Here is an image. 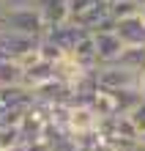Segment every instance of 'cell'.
Segmentation results:
<instances>
[{
    "label": "cell",
    "instance_id": "cell-1",
    "mask_svg": "<svg viewBox=\"0 0 145 151\" xmlns=\"http://www.w3.org/2000/svg\"><path fill=\"white\" fill-rule=\"evenodd\" d=\"M0 30H11V33L41 39L44 30H47V25L41 22V17H39V11H36L33 6H22V8H6Z\"/></svg>",
    "mask_w": 145,
    "mask_h": 151
},
{
    "label": "cell",
    "instance_id": "cell-2",
    "mask_svg": "<svg viewBox=\"0 0 145 151\" xmlns=\"http://www.w3.org/2000/svg\"><path fill=\"white\" fill-rule=\"evenodd\" d=\"M85 28H79L77 22H71V19H66V22H60V25H52V28H47L44 30V39L47 41H52L55 47L63 52V55H71V50L77 47V41L85 36Z\"/></svg>",
    "mask_w": 145,
    "mask_h": 151
},
{
    "label": "cell",
    "instance_id": "cell-3",
    "mask_svg": "<svg viewBox=\"0 0 145 151\" xmlns=\"http://www.w3.org/2000/svg\"><path fill=\"white\" fill-rule=\"evenodd\" d=\"M36 47H39V39H33V36H22V33H11V30H0V52H3L6 58L16 60V63H19L25 55L36 52Z\"/></svg>",
    "mask_w": 145,
    "mask_h": 151
},
{
    "label": "cell",
    "instance_id": "cell-4",
    "mask_svg": "<svg viewBox=\"0 0 145 151\" xmlns=\"http://www.w3.org/2000/svg\"><path fill=\"white\" fill-rule=\"evenodd\" d=\"M99 129V115L90 104H69L66 113V135H82Z\"/></svg>",
    "mask_w": 145,
    "mask_h": 151
},
{
    "label": "cell",
    "instance_id": "cell-5",
    "mask_svg": "<svg viewBox=\"0 0 145 151\" xmlns=\"http://www.w3.org/2000/svg\"><path fill=\"white\" fill-rule=\"evenodd\" d=\"M90 36H93V47H96V63L99 66L115 63L118 55H121V50H123V44L115 36V30H110V33H90Z\"/></svg>",
    "mask_w": 145,
    "mask_h": 151
},
{
    "label": "cell",
    "instance_id": "cell-6",
    "mask_svg": "<svg viewBox=\"0 0 145 151\" xmlns=\"http://www.w3.org/2000/svg\"><path fill=\"white\" fill-rule=\"evenodd\" d=\"M115 36L123 47H145V25L137 19V14L115 22Z\"/></svg>",
    "mask_w": 145,
    "mask_h": 151
},
{
    "label": "cell",
    "instance_id": "cell-7",
    "mask_svg": "<svg viewBox=\"0 0 145 151\" xmlns=\"http://www.w3.org/2000/svg\"><path fill=\"white\" fill-rule=\"evenodd\" d=\"M33 8L39 11L41 22L52 28V25H60L69 19V8H66V0H33Z\"/></svg>",
    "mask_w": 145,
    "mask_h": 151
},
{
    "label": "cell",
    "instance_id": "cell-8",
    "mask_svg": "<svg viewBox=\"0 0 145 151\" xmlns=\"http://www.w3.org/2000/svg\"><path fill=\"white\" fill-rule=\"evenodd\" d=\"M107 17H110V3H107V0H96L90 8H85V11L79 14L77 19H71V22H77L79 28H85L88 33H93Z\"/></svg>",
    "mask_w": 145,
    "mask_h": 151
},
{
    "label": "cell",
    "instance_id": "cell-9",
    "mask_svg": "<svg viewBox=\"0 0 145 151\" xmlns=\"http://www.w3.org/2000/svg\"><path fill=\"white\" fill-rule=\"evenodd\" d=\"M115 63L121 69L134 72V74H142L145 72V47H123Z\"/></svg>",
    "mask_w": 145,
    "mask_h": 151
},
{
    "label": "cell",
    "instance_id": "cell-10",
    "mask_svg": "<svg viewBox=\"0 0 145 151\" xmlns=\"http://www.w3.org/2000/svg\"><path fill=\"white\" fill-rule=\"evenodd\" d=\"M19 85H22V66L0 55V88H19Z\"/></svg>",
    "mask_w": 145,
    "mask_h": 151
},
{
    "label": "cell",
    "instance_id": "cell-11",
    "mask_svg": "<svg viewBox=\"0 0 145 151\" xmlns=\"http://www.w3.org/2000/svg\"><path fill=\"white\" fill-rule=\"evenodd\" d=\"M137 0H115V3H110V17L118 22V19H126V17L137 14Z\"/></svg>",
    "mask_w": 145,
    "mask_h": 151
},
{
    "label": "cell",
    "instance_id": "cell-12",
    "mask_svg": "<svg viewBox=\"0 0 145 151\" xmlns=\"http://www.w3.org/2000/svg\"><path fill=\"white\" fill-rule=\"evenodd\" d=\"M22 137H19V124L16 127H0V148H11V146H19Z\"/></svg>",
    "mask_w": 145,
    "mask_h": 151
},
{
    "label": "cell",
    "instance_id": "cell-13",
    "mask_svg": "<svg viewBox=\"0 0 145 151\" xmlns=\"http://www.w3.org/2000/svg\"><path fill=\"white\" fill-rule=\"evenodd\" d=\"M129 121H131V127L137 129V135H140V132H145V96L129 110Z\"/></svg>",
    "mask_w": 145,
    "mask_h": 151
},
{
    "label": "cell",
    "instance_id": "cell-14",
    "mask_svg": "<svg viewBox=\"0 0 145 151\" xmlns=\"http://www.w3.org/2000/svg\"><path fill=\"white\" fill-rule=\"evenodd\" d=\"M96 0H66V8H69V19H77L79 14L85 11V8H90Z\"/></svg>",
    "mask_w": 145,
    "mask_h": 151
},
{
    "label": "cell",
    "instance_id": "cell-15",
    "mask_svg": "<svg viewBox=\"0 0 145 151\" xmlns=\"http://www.w3.org/2000/svg\"><path fill=\"white\" fill-rule=\"evenodd\" d=\"M25 151H52V143L49 140H36V143H28Z\"/></svg>",
    "mask_w": 145,
    "mask_h": 151
},
{
    "label": "cell",
    "instance_id": "cell-16",
    "mask_svg": "<svg viewBox=\"0 0 145 151\" xmlns=\"http://www.w3.org/2000/svg\"><path fill=\"white\" fill-rule=\"evenodd\" d=\"M6 8H22V6H33V0H0Z\"/></svg>",
    "mask_w": 145,
    "mask_h": 151
},
{
    "label": "cell",
    "instance_id": "cell-17",
    "mask_svg": "<svg viewBox=\"0 0 145 151\" xmlns=\"http://www.w3.org/2000/svg\"><path fill=\"white\" fill-rule=\"evenodd\" d=\"M137 19L145 25V3H140V6H137Z\"/></svg>",
    "mask_w": 145,
    "mask_h": 151
},
{
    "label": "cell",
    "instance_id": "cell-18",
    "mask_svg": "<svg viewBox=\"0 0 145 151\" xmlns=\"http://www.w3.org/2000/svg\"><path fill=\"white\" fill-rule=\"evenodd\" d=\"M137 148L145 151V132H140V135H137Z\"/></svg>",
    "mask_w": 145,
    "mask_h": 151
},
{
    "label": "cell",
    "instance_id": "cell-19",
    "mask_svg": "<svg viewBox=\"0 0 145 151\" xmlns=\"http://www.w3.org/2000/svg\"><path fill=\"white\" fill-rule=\"evenodd\" d=\"M0 151H25V146L19 143V146H11V148H0Z\"/></svg>",
    "mask_w": 145,
    "mask_h": 151
},
{
    "label": "cell",
    "instance_id": "cell-20",
    "mask_svg": "<svg viewBox=\"0 0 145 151\" xmlns=\"http://www.w3.org/2000/svg\"><path fill=\"white\" fill-rule=\"evenodd\" d=\"M3 14H6V6L0 3V22H3Z\"/></svg>",
    "mask_w": 145,
    "mask_h": 151
},
{
    "label": "cell",
    "instance_id": "cell-21",
    "mask_svg": "<svg viewBox=\"0 0 145 151\" xmlns=\"http://www.w3.org/2000/svg\"><path fill=\"white\" fill-rule=\"evenodd\" d=\"M107 3H115V0H107Z\"/></svg>",
    "mask_w": 145,
    "mask_h": 151
},
{
    "label": "cell",
    "instance_id": "cell-22",
    "mask_svg": "<svg viewBox=\"0 0 145 151\" xmlns=\"http://www.w3.org/2000/svg\"><path fill=\"white\" fill-rule=\"evenodd\" d=\"M137 3H145V0H137Z\"/></svg>",
    "mask_w": 145,
    "mask_h": 151
},
{
    "label": "cell",
    "instance_id": "cell-23",
    "mask_svg": "<svg viewBox=\"0 0 145 151\" xmlns=\"http://www.w3.org/2000/svg\"><path fill=\"white\" fill-rule=\"evenodd\" d=\"M134 151H142V148H134Z\"/></svg>",
    "mask_w": 145,
    "mask_h": 151
}]
</instances>
